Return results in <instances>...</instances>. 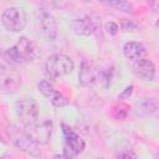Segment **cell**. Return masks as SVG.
<instances>
[{"label":"cell","instance_id":"cell-1","mask_svg":"<svg viewBox=\"0 0 159 159\" xmlns=\"http://www.w3.org/2000/svg\"><path fill=\"white\" fill-rule=\"evenodd\" d=\"M2 57L9 65L26 63L35 61L39 57V50L31 40L27 37H20L14 46L4 52Z\"/></svg>","mask_w":159,"mask_h":159},{"label":"cell","instance_id":"cell-2","mask_svg":"<svg viewBox=\"0 0 159 159\" xmlns=\"http://www.w3.org/2000/svg\"><path fill=\"white\" fill-rule=\"evenodd\" d=\"M75 65L71 57L63 53H55L50 56L45 63V72L48 78L56 80L72 72Z\"/></svg>","mask_w":159,"mask_h":159},{"label":"cell","instance_id":"cell-3","mask_svg":"<svg viewBox=\"0 0 159 159\" xmlns=\"http://www.w3.org/2000/svg\"><path fill=\"white\" fill-rule=\"evenodd\" d=\"M80 82L83 86H94V84H99L103 87H107L109 84V73L98 70L97 67H94L92 63L88 62H82L81 70H80Z\"/></svg>","mask_w":159,"mask_h":159},{"label":"cell","instance_id":"cell-4","mask_svg":"<svg viewBox=\"0 0 159 159\" xmlns=\"http://www.w3.org/2000/svg\"><path fill=\"white\" fill-rule=\"evenodd\" d=\"M6 133L10 138V140L19 148L21 149L22 152L32 155V157H40L41 152L39 149V145L35 144L30 138L29 135L25 133L24 129H20L19 127L11 124V125H7V129H6Z\"/></svg>","mask_w":159,"mask_h":159},{"label":"cell","instance_id":"cell-5","mask_svg":"<svg viewBox=\"0 0 159 159\" xmlns=\"http://www.w3.org/2000/svg\"><path fill=\"white\" fill-rule=\"evenodd\" d=\"M21 84L20 72L9 65L5 60L0 61V91L11 93L15 92Z\"/></svg>","mask_w":159,"mask_h":159},{"label":"cell","instance_id":"cell-6","mask_svg":"<svg viewBox=\"0 0 159 159\" xmlns=\"http://www.w3.org/2000/svg\"><path fill=\"white\" fill-rule=\"evenodd\" d=\"M1 22L6 30L11 32H19L25 29L27 24V16L24 9L11 6V7H7L2 12Z\"/></svg>","mask_w":159,"mask_h":159},{"label":"cell","instance_id":"cell-7","mask_svg":"<svg viewBox=\"0 0 159 159\" xmlns=\"http://www.w3.org/2000/svg\"><path fill=\"white\" fill-rule=\"evenodd\" d=\"M15 112L24 127L39 120V107L32 98H20L15 103Z\"/></svg>","mask_w":159,"mask_h":159},{"label":"cell","instance_id":"cell-8","mask_svg":"<svg viewBox=\"0 0 159 159\" xmlns=\"http://www.w3.org/2000/svg\"><path fill=\"white\" fill-rule=\"evenodd\" d=\"M25 133L29 138L37 145L47 144L52 134V122L50 119H43L41 122H35L30 125L24 127Z\"/></svg>","mask_w":159,"mask_h":159},{"label":"cell","instance_id":"cell-9","mask_svg":"<svg viewBox=\"0 0 159 159\" xmlns=\"http://www.w3.org/2000/svg\"><path fill=\"white\" fill-rule=\"evenodd\" d=\"M39 29L41 35L45 37V40L47 41H55L57 39L58 35V27H57V21L53 17V15H51L50 12L41 10L39 12Z\"/></svg>","mask_w":159,"mask_h":159},{"label":"cell","instance_id":"cell-10","mask_svg":"<svg viewBox=\"0 0 159 159\" xmlns=\"http://www.w3.org/2000/svg\"><path fill=\"white\" fill-rule=\"evenodd\" d=\"M62 132H63L65 142H66L65 147L71 149L75 155H78L80 153H82L84 149V140L72 128H70L66 124H62Z\"/></svg>","mask_w":159,"mask_h":159},{"label":"cell","instance_id":"cell-11","mask_svg":"<svg viewBox=\"0 0 159 159\" xmlns=\"http://www.w3.org/2000/svg\"><path fill=\"white\" fill-rule=\"evenodd\" d=\"M133 68H134V72L144 80L153 81L155 77V66L148 57L135 61L133 63Z\"/></svg>","mask_w":159,"mask_h":159},{"label":"cell","instance_id":"cell-12","mask_svg":"<svg viewBox=\"0 0 159 159\" xmlns=\"http://www.w3.org/2000/svg\"><path fill=\"white\" fill-rule=\"evenodd\" d=\"M123 53L128 60H132L133 62L147 57V50H145L144 45L138 41H129V42L124 43Z\"/></svg>","mask_w":159,"mask_h":159},{"label":"cell","instance_id":"cell-13","mask_svg":"<svg viewBox=\"0 0 159 159\" xmlns=\"http://www.w3.org/2000/svg\"><path fill=\"white\" fill-rule=\"evenodd\" d=\"M72 31L76 35H81V36H89L93 32V24L91 21L89 17L83 16V17H78V19H73L70 24Z\"/></svg>","mask_w":159,"mask_h":159},{"label":"cell","instance_id":"cell-14","mask_svg":"<svg viewBox=\"0 0 159 159\" xmlns=\"http://www.w3.org/2000/svg\"><path fill=\"white\" fill-rule=\"evenodd\" d=\"M158 109V103L154 98H142L135 104V114L139 117H150Z\"/></svg>","mask_w":159,"mask_h":159},{"label":"cell","instance_id":"cell-15","mask_svg":"<svg viewBox=\"0 0 159 159\" xmlns=\"http://www.w3.org/2000/svg\"><path fill=\"white\" fill-rule=\"evenodd\" d=\"M37 88H39V92L41 94H43L45 97H47V98H51L56 93V89H55L53 84L50 81H47V80L40 81L39 84H37Z\"/></svg>","mask_w":159,"mask_h":159},{"label":"cell","instance_id":"cell-16","mask_svg":"<svg viewBox=\"0 0 159 159\" xmlns=\"http://www.w3.org/2000/svg\"><path fill=\"white\" fill-rule=\"evenodd\" d=\"M128 109H129V107H128L125 103L119 102L118 104H116V106L112 108V116H113L116 119H118V120H123V119L127 117Z\"/></svg>","mask_w":159,"mask_h":159},{"label":"cell","instance_id":"cell-17","mask_svg":"<svg viewBox=\"0 0 159 159\" xmlns=\"http://www.w3.org/2000/svg\"><path fill=\"white\" fill-rule=\"evenodd\" d=\"M107 5L112 6V7H116L117 10H120V11H132L133 9V5L125 0H114V1H107L106 2Z\"/></svg>","mask_w":159,"mask_h":159},{"label":"cell","instance_id":"cell-18","mask_svg":"<svg viewBox=\"0 0 159 159\" xmlns=\"http://www.w3.org/2000/svg\"><path fill=\"white\" fill-rule=\"evenodd\" d=\"M50 99H51V103H52L55 107H63V106L67 103V101H66V98L63 97V94L60 93V92H57V91H56V93H55Z\"/></svg>","mask_w":159,"mask_h":159},{"label":"cell","instance_id":"cell-19","mask_svg":"<svg viewBox=\"0 0 159 159\" xmlns=\"http://www.w3.org/2000/svg\"><path fill=\"white\" fill-rule=\"evenodd\" d=\"M106 30H107V32H108L109 35H117L119 27H118V25H117L116 22L109 21V22H107V25H106Z\"/></svg>","mask_w":159,"mask_h":159},{"label":"cell","instance_id":"cell-20","mask_svg":"<svg viewBox=\"0 0 159 159\" xmlns=\"http://www.w3.org/2000/svg\"><path fill=\"white\" fill-rule=\"evenodd\" d=\"M118 159H137V155L130 150H124L119 154Z\"/></svg>","mask_w":159,"mask_h":159},{"label":"cell","instance_id":"cell-21","mask_svg":"<svg viewBox=\"0 0 159 159\" xmlns=\"http://www.w3.org/2000/svg\"><path fill=\"white\" fill-rule=\"evenodd\" d=\"M132 92H133V86H128V87L124 88V91L118 96V99H123V98L129 97V96L132 94Z\"/></svg>","mask_w":159,"mask_h":159},{"label":"cell","instance_id":"cell-22","mask_svg":"<svg viewBox=\"0 0 159 159\" xmlns=\"http://www.w3.org/2000/svg\"><path fill=\"white\" fill-rule=\"evenodd\" d=\"M53 159H68V158L65 157L63 154H56V155H53Z\"/></svg>","mask_w":159,"mask_h":159},{"label":"cell","instance_id":"cell-23","mask_svg":"<svg viewBox=\"0 0 159 159\" xmlns=\"http://www.w3.org/2000/svg\"><path fill=\"white\" fill-rule=\"evenodd\" d=\"M0 159H12L11 157H9V155H1L0 157Z\"/></svg>","mask_w":159,"mask_h":159},{"label":"cell","instance_id":"cell-24","mask_svg":"<svg viewBox=\"0 0 159 159\" xmlns=\"http://www.w3.org/2000/svg\"><path fill=\"white\" fill-rule=\"evenodd\" d=\"M96 159H107V158H104V157H99V158H96Z\"/></svg>","mask_w":159,"mask_h":159}]
</instances>
